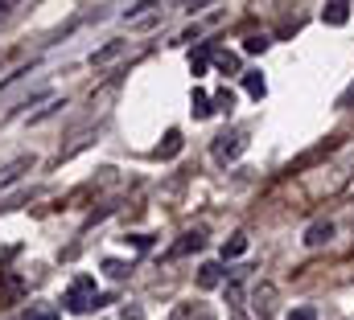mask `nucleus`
Wrapping results in <instances>:
<instances>
[{"label":"nucleus","instance_id":"f257e3e1","mask_svg":"<svg viewBox=\"0 0 354 320\" xmlns=\"http://www.w3.org/2000/svg\"><path fill=\"white\" fill-rule=\"evenodd\" d=\"M95 300H99V296H95V279H91V275H75L71 288H66V296H62L66 312H91Z\"/></svg>","mask_w":354,"mask_h":320},{"label":"nucleus","instance_id":"f03ea898","mask_svg":"<svg viewBox=\"0 0 354 320\" xmlns=\"http://www.w3.org/2000/svg\"><path fill=\"white\" fill-rule=\"evenodd\" d=\"M25 292H29L25 275H17V271H0V308H17V304L25 300Z\"/></svg>","mask_w":354,"mask_h":320},{"label":"nucleus","instance_id":"7ed1b4c3","mask_svg":"<svg viewBox=\"0 0 354 320\" xmlns=\"http://www.w3.org/2000/svg\"><path fill=\"white\" fill-rule=\"evenodd\" d=\"M243 144H248V140H243V132H218V136H214V144H210V152H214L218 164H227V160H235L239 152H243Z\"/></svg>","mask_w":354,"mask_h":320},{"label":"nucleus","instance_id":"20e7f679","mask_svg":"<svg viewBox=\"0 0 354 320\" xmlns=\"http://www.w3.org/2000/svg\"><path fill=\"white\" fill-rule=\"evenodd\" d=\"M227 283V271H223V263H202L198 267V288H223Z\"/></svg>","mask_w":354,"mask_h":320},{"label":"nucleus","instance_id":"39448f33","mask_svg":"<svg viewBox=\"0 0 354 320\" xmlns=\"http://www.w3.org/2000/svg\"><path fill=\"white\" fill-rule=\"evenodd\" d=\"M252 300H256V317H260V320H272V300H276V288H272V283H256Z\"/></svg>","mask_w":354,"mask_h":320},{"label":"nucleus","instance_id":"423d86ee","mask_svg":"<svg viewBox=\"0 0 354 320\" xmlns=\"http://www.w3.org/2000/svg\"><path fill=\"white\" fill-rule=\"evenodd\" d=\"M29 168H33V157H17L12 164H4V168H0V189L12 185V181H17L21 172H29Z\"/></svg>","mask_w":354,"mask_h":320},{"label":"nucleus","instance_id":"0eeeda50","mask_svg":"<svg viewBox=\"0 0 354 320\" xmlns=\"http://www.w3.org/2000/svg\"><path fill=\"white\" fill-rule=\"evenodd\" d=\"M322 21H326V25H346V21H351V4H346V0L326 4V8H322Z\"/></svg>","mask_w":354,"mask_h":320},{"label":"nucleus","instance_id":"6e6552de","mask_svg":"<svg viewBox=\"0 0 354 320\" xmlns=\"http://www.w3.org/2000/svg\"><path fill=\"white\" fill-rule=\"evenodd\" d=\"M174 320H214V312H210V308H202V304H177Z\"/></svg>","mask_w":354,"mask_h":320},{"label":"nucleus","instance_id":"1a4fd4ad","mask_svg":"<svg viewBox=\"0 0 354 320\" xmlns=\"http://www.w3.org/2000/svg\"><path fill=\"white\" fill-rule=\"evenodd\" d=\"M330 239H334V226H330V222H313V226L305 230V242H309V246H322V242H330Z\"/></svg>","mask_w":354,"mask_h":320},{"label":"nucleus","instance_id":"9d476101","mask_svg":"<svg viewBox=\"0 0 354 320\" xmlns=\"http://www.w3.org/2000/svg\"><path fill=\"white\" fill-rule=\"evenodd\" d=\"M177 152H181V132H177V128H169V132H165V144L157 148V157H161V160H174Z\"/></svg>","mask_w":354,"mask_h":320},{"label":"nucleus","instance_id":"9b49d317","mask_svg":"<svg viewBox=\"0 0 354 320\" xmlns=\"http://www.w3.org/2000/svg\"><path fill=\"white\" fill-rule=\"evenodd\" d=\"M214 66H218L223 74H243V70H239V54H227V50L214 54Z\"/></svg>","mask_w":354,"mask_h":320},{"label":"nucleus","instance_id":"f8f14e48","mask_svg":"<svg viewBox=\"0 0 354 320\" xmlns=\"http://www.w3.org/2000/svg\"><path fill=\"white\" fill-rule=\"evenodd\" d=\"M210 111H214V99L206 90H194V119H210Z\"/></svg>","mask_w":354,"mask_h":320},{"label":"nucleus","instance_id":"ddd939ff","mask_svg":"<svg viewBox=\"0 0 354 320\" xmlns=\"http://www.w3.org/2000/svg\"><path fill=\"white\" fill-rule=\"evenodd\" d=\"M243 86H248V94H252V99H264V94H268L264 74H256V70H248V74H243Z\"/></svg>","mask_w":354,"mask_h":320},{"label":"nucleus","instance_id":"4468645a","mask_svg":"<svg viewBox=\"0 0 354 320\" xmlns=\"http://www.w3.org/2000/svg\"><path fill=\"white\" fill-rule=\"evenodd\" d=\"M198 246H202V234H181V242L169 250V259H181V254H189V250H198Z\"/></svg>","mask_w":354,"mask_h":320},{"label":"nucleus","instance_id":"2eb2a0df","mask_svg":"<svg viewBox=\"0 0 354 320\" xmlns=\"http://www.w3.org/2000/svg\"><path fill=\"white\" fill-rule=\"evenodd\" d=\"M25 320H62V308H54V304H33Z\"/></svg>","mask_w":354,"mask_h":320},{"label":"nucleus","instance_id":"dca6fc26","mask_svg":"<svg viewBox=\"0 0 354 320\" xmlns=\"http://www.w3.org/2000/svg\"><path fill=\"white\" fill-rule=\"evenodd\" d=\"M243 250H248V239L243 234H231V239L223 242V259H239Z\"/></svg>","mask_w":354,"mask_h":320},{"label":"nucleus","instance_id":"f3484780","mask_svg":"<svg viewBox=\"0 0 354 320\" xmlns=\"http://www.w3.org/2000/svg\"><path fill=\"white\" fill-rule=\"evenodd\" d=\"M115 54H124V41H111L107 50H99V54H91V62H95V66H103V62H111Z\"/></svg>","mask_w":354,"mask_h":320},{"label":"nucleus","instance_id":"a211bd4d","mask_svg":"<svg viewBox=\"0 0 354 320\" xmlns=\"http://www.w3.org/2000/svg\"><path fill=\"white\" fill-rule=\"evenodd\" d=\"M206 58H210V50H206V46H202L198 54H189V70H194V79H202V74H206Z\"/></svg>","mask_w":354,"mask_h":320},{"label":"nucleus","instance_id":"6ab92c4d","mask_svg":"<svg viewBox=\"0 0 354 320\" xmlns=\"http://www.w3.org/2000/svg\"><path fill=\"white\" fill-rule=\"evenodd\" d=\"M103 271H107L111 279H124V275H128L132 267H128V263H120V259H103Z\"/></svg>","mask_w":354,"mask_h":320},{"label":"nucleus","instance_id":"aec40b11","mask_svg":"<svg viewBox=\"0 0 354 320\" xmlns=\"http://www.w3.org/2000/svg\"><path fill=\"white\" fill-rule=\"evenodd\" d=\"M243 50H248V54H264V50H268V37H264V33H252V37H243Z\"/></svg>","mask_w":354,"mask_h":320},{"label":"nucleus","instance_id":"412c9836","mask_svg":"<svg viewBox=\"0 0 354 320\" xmlns=\"http://www.w3.org/2000/svg\"><path fill=\"white\" fill-rule=\"evenodd\" d=\"M214 107H223V111H231V107H235V90H227V86H223V90L214 94Z\"/></svg>","mask_w":354,"mask_h":320},{"label":"nucleus","instance_id":"4be33fe9","mask_svg":"<svg viewBox=\"0 0 354 320\" xmlns=\"http://www.w3.org/2000/svg\"><path fill=\"white\" fill-rule=\"evenodd\" d=\"M124 242H132V246H136V250H149V234H124Z\"/></svg>","mask_w":354,"mask_h":320},{"label":"nucleus","instance_id":"5701e85b","mask_svg":"<svg viewBox=\"0 0 354 320\" xmlns=\"http://www.w3.org/2000/svg\"><path fill=\"white\" fill-rule=\"evenodd\" d=\"M288 320H317V308H292Z\"/></svg>","mask_w":354,"mask_h":320},{"label":"nucleus","instance_id":"b1692460","mask_svg":"<svg viewBox=\"0 0 354 320\" xmlns=\"http://www.w3.org/2000/svg\"><path fill=\"white\" fill-rule=\"evenodd\" d=\"M145 8H153V4H128V8H124V17H140Z\"/></svg>","mask_w":354,"mask_h":320},{"label":"nucleus","instance_id":"393cba45","mask_svg":"<svg viewBox=\"0 0 354 320\" xmlns=\"http://www.w3.org/2000/svg\"><path fill=\"white\" fill-rule=\"evenodd\" d=\"M124 320H140V308H132V304H124Z\"/></svg>","mask_w":354,"mask_h":320},{"label":"nucleus","instance_id":"a878e982","mask_svg":"<svg viewBox=\"0 0 354 320\" xmlns=\"http://www.w3.org/2000/svg\"><path fill=\"white\" fill-rule=\"evenodd\" d=\"M4 8H8V4H0V17H4Z\"/></svg>","mask_w":354,"mask_h":320}]
</instances>
